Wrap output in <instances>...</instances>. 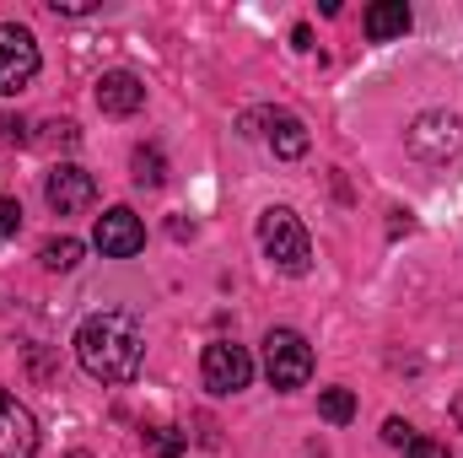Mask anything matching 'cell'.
Listing matches in <instances>:
<instances>
[{
    "instance_id": "cell-10",
    "label": "cell",
    "mask_w": 463,
    "mask_h": 458,
    "mask_svg": "<svg viewBox=\"0 0 463 458\" xmlns=\"http://www.w3.org/2000/svg\"><path fill=\"white\" fill-rule=\"evenodd\" d=\"M98 109L109 119H129L146 109V81L135 76V71H109L103 81H98Z\"/></svg>"
},
{
    "instance_id": "cell-3",
    "label": "cell",
    "mask_w": 463,
    "mask_h": 458,
    "mask_svg": "<svg viewBox=\"0 0 463 458\" xmlns=\"http://www.w3.org/2000/svg\"><path fill=\"white\" fill-rule=\"evenodd\" d=\"M404 146H410V157L415 162H426V167H448V162H458L463 157V119L458 114H420L410 124V135H404Z\"/></svg>"
},
{
    "instance_id": "cell-11",
    "label": "cell",
    "mask_w": 463,
    "mask_h": 458,
    "mask_svg": "<svg viewBox=\"0 0 463 458\" xmlns=\"http://www.w3.org/2000/svg\"><path fill=\"white\" fill-rule=\"evenodd\" d=\"M410 33V5L404 0H377L366 5V38L372 43H388V38H404Z\"/></svg>"
},
{
    "instance_id": "cell-18",
    "label": "cell",
    "mask_w": 463,
    "mask_h": 458,
    "mask_svg": "<svg viewBox=\"0 0 463 458\" xmlns=\"http://www.w3.org/2000/svg\"><path fill=\"white\" fill-rule=\"evenodd\" d=\"M22 232V205L11 195H0V237H16Z\"/></svg>"
},
{
    "instance_id": "cell-9",
    "label": "cell",
    "mask_w": 463,
    "mask_h": 458,
    "mask_svg": "<svg viewBox=\"0 0 463 458\" xmlns=\"http://www.w3.org/2000/svg\"><path fill=\"white\" fill-rule=\"evenodd\" d=\"M0 458H38V421L5 388H0Z\"/></svg>"
},
{
    "instance_id": "cell-14",
    "label": "cell",
    "mask_w": 463,
    "mask_h": 458,
    "mask_svg": "<svg viewBox=\"0 0 463 458\" xmlns=\"http://www.w3.org/2000/svg\"><path fill=\"white\" fill-rule=\"evenodd\" d=\"M140 448L151 458H184V432H173V426H146V432H140Z\"/></svg>"
},
{
    "instance_id": "cell-20",
    "label": "cell",
    "mask_w": 463,
    "mask_h": 458,
    "mask_svg": "<svg viewBox=\"0 0 463 458\" xmlns=\"http://www.w3.org/2000/svg\"><path fill=\"white\" fill-rule=\"evenodd\" d=\"M49 11H54V16H92L98 0H49Z\"/></svg>"
},
{
    "instance_id": "cell-23",
    "label": "cell",
    "mask_w": 463,
    "mask_h": 458,
    "mask_svg": "<svg viewBox=\"0 0 463 458\" xmlns=\"http://www.w3.org/2000/svg\"><path fill=\"white\" fill-rule=\"evenodd\" d=\"M65 458H92V453H81V448H76V453H65Z\"/></svg>"
},
{
    "instance_id": "cell-17",
    "label": "cell",
    "mask_w": 463,
    "mask_h": 458,
    "mask_svg": "<svg viewBox=\"0 0 463 458\" xmlns=\"http://www.w3.org/2000/svg\"><path fill=\"white\" fill-rule=\"evenodd\" d=\"M404 458H453V448L437 443V437H410L404 443Z\"/></svg>"
},
{
    "instance_id": "cell-24",
    "label": "cell",
    "mask_w": 463,
    "mask_h": 458,
    "mask_svg": "<svg viewBox=\"0 0 463 458\" xmlns=\"http://www.w3.org/2000/svg\"><path fill=\"white\" fill-rule=\"evenodd\" d=\"M458 415H463V399H458Z\"/></svg>"
},
{
    "instance_id": "cell-7",
    "label": "cell",
    "mask_w": 463,
    "mask_h": 458,
    "mask_svg": "<svg viewBox=\"0 0 463 458\" xmlns=\"http://www.w3.org/2000/svg\"><path fill=\"white\" fill-rule=\"evenodd\" d=\"M43 200H49L54 216H76V211H87V205L98 200V184H92V173H81L76 162H60V167L43 178Z\"/></svg>"
},
{
    "instance_id": "cell-22",
    "label": "cell",
    "mask_w": 463,
    "mask_h": 458,
    "mask_svg": "<svg viewBox=\"0 0 463 458\" xmlns=\"http://www.w3.org/2000/svg\"><path fill=\"white\" fill-rule=\"evenodd\" d=\"M291 43H297V49H313V27H307V22H297V27H291Z\"/></svg>"
},
{
    "instance_id": "cell-19",
    "label": "cell",
    "mask_w": 463,
    "mask_h": 458,
    "mask_svg": "<svg viewBox=\"0 0 463 458\" xmlns=\"http://www.w3.org/2000/svg\"><path fill=\"white\" fill-rule=\"evenodd\" d=\"M27 124L22 119H5L0 114V151H16V146H27V135H22Z\"/></svg>"
},
{
    "instance_id": "cell-8",
    "label": "cell",
    "mask_w": 463,
    "mask_h": 458,
    "mask_svg": "<svg viewBox=\"0 0 463 458\" xmlns=\"http://www.w3.org/2000/svg\"><path fill=\"white\" fill-rule=\"evenodd\" d=\"M92 243L103 248V259H135V253L146 248V227H140V216H135L129 205H114V211L98 216Z\"/></svg>"
},
{
    "instance_id": "cell-21",
    "label": "cell",
    "mask_w": 463,
    "mask_h": 458,
    "mask_svg": "<svg viewBox=\"0 0 463 458\" xmlns=\"http://www.w3.org/2000/svg\"><path fill=\"white\" fill-rule=\"evenodd\" d=\"M383 437H388V443H393V448H404V443H410V437H415V432H410V426H404V421H399V415H388V421H383Z\"/></svg>"
},
{
    "instance_id": "cell-13",
    "label": "cell",
    "mask_w": 463,
    "mask_h": 458,
    "mask_svg": "<svg viewBox=\"0 0 463 458\" xmlns=\"http://www.w3.org/2000/svg\"><path fill=\"white\" fill-rule=\"evenodd\" d=\"M38 259H43V270H60V275H71V270L81 264V243H76V237H49V243L38 248Z\"/></svg>"
},
{
    "instance_id": "cell-16",
    "label": "cell",
    "mask_w": 463,
    "mask_h": 458,
    "mask_svg": "<svg viewBox=\"0 0 463 458\" xmlns=\"http://www.w3.org/2000/svg\"><path fill=\"white\" fill-rule=\"evenodd\" d=\"M129 167H135V184H146V189H156V184L167 178V162H162V151H156V146H140Z\"/></svg>"
},
{
    "instance_id": "cell-5",
    "label": "cell",
    "mask_w": 463,
    "mask_h": 458,
    "mask_svg": "<svg viewBox=\"0 0 463 458\" xmlns=\"http://www.w3.org/2000/svg\"><path fill=\"white\" fill-rule=\"evenodd\" d=\"M38 43H33V33L27 27H16V22H0V98H16L33 76H38Z\"/></svg>"
},
{
    "instance_id": "cell-6",
    "label": "cell",
    "mask_w": 463,
    "mask_h": 458,
    "mask_svg": "<svg viewBox=\"0 0 463 458\" xmlns=\"http://www.w3.org/2000/svg\"><path fill=\"white\" fill-rule=\"evenodd\" d=\"M200 372H205V388H211V394H242V388L253 383V356L232 340H211Z\"/></svg>"
},
{
    "instance_id": "cell-2",
    "label": "cell",
    "mask_w": 463,
    "mask_h": 458,
    "mask_svg": "<svg viewBox=\"0 0 463 458\" xmlns=\"http://www.w3.org/2000/svg\"><path fill=\"white\" fill-rule=\"evenodd\" d=\"M259 243H264V259H269L280 275H307V270H313V243H307V227L297 222V211L269 205V211L259 216Z\"/></svg>"
},
{
    "instance_id": "cell-1",
    "label": "cell",
    "mask_w": 463,
    "mask_h": 458,
    "mask_svg": "<svg viewBox=\"0 0 463 458\" xmlns=\"http://www.w3.org/2000/svg\"><path fill=\"white\" fill-rule=\"evenodd\" d=\"M76 361L98 377V383H135L140 361H146V329L135 313L103 308L92 319H81L76 329Z\"/></svg>"
},
{
    "instance_id": "cell-12",
    "label": "cell",
    "mask_w": 463,
    "mask_h": 458,
    "mask_svg": "<svg viewBox=\"0 0 463 458\" xmlns=\"http://www.w3.org/2000/svg\"><path fill=\"white\" fill-rule=\"evenodd\" d=\"M264 135H269L275 157H286V162H291V157H307V146H313V140H307V124L297 114H269V129H264Z\"/></svg>"
},
{
    "instance_id": "cell-4",
    "label": "cell",
    "mask_w": 463,
    "mask_h": 458,
    "mask_svg": "<svg viewBox=\"0 0 463 458\" xmlns=\"http://www.w3.org/2000/svg\"><path fill=\"white\" fill-rule=\"evenodd\" d=\"M264 372H269V383L280 394L307 388V377H313V345L302 340L297 329H269L264 335Z\"/></svg>"
},
{
    "instance_id": "cell-15",
    "label": "cell",
    "mask_w": 463,
    "mask_h": 458,
    "mask_svg": "<svg viewBox=\"0 0 463 458\" xmlns=\"http://www.w3.org/2000/svg\"><path fill=\"white\" fill-rule=\"evenodd\" d=\"M318 415H324L329 426H345L350 415H355V394H350V388H324V394H318Z\"/></svg>"
}]
</instances>
